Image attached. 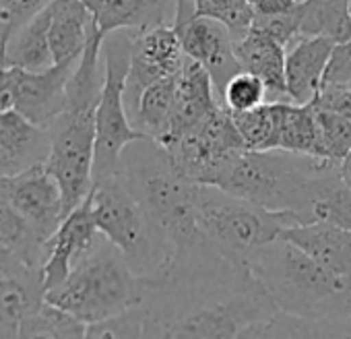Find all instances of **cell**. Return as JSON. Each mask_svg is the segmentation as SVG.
<instances>
[{
	"label": "cell",
	"mask_w": 351,
	"mask_h": 339,
	"mask_svg": "<svg viewBox=\"0 0 351 339\" xmlns=\"http://www.w3.org/2000/svg\"><path fill=\"white\" fill-rule=\"evenodd\" d=\"M143 337H246L279 312L246 261L205 238L173 255L167 275L138 302Z\"/></svg>",
	"instance_id": "cell-1"
},
{
	"label": "cell",
	"mask_w": 351,
	"mask_h": 339,
	"mask_svg": "<svg viewBox=\"0 0 351 339\" xmlns=\"http://www.w3.org/2000/svg\"><path fill=\"white\" fill-rule=\"evenodd\" d=\"M339 183V161L287 149L236 151L203 180L267 209L298 211L308 222L312 205Z\"/></svg>",
	"instance_id": "cell-2"
},
{
	"label": "cell",
	"mask_w": 351,
	"mask_h": 339,
	"mask_svg": "<svg viewBox=\"0 0 351 339\" xmlns=\"http://www.w3.org/2000/svg\"><path fill=\"white\" fill-rule=\"evenodd\" d=\"M281 312L330 323V337L351 320V281L332 275L279 236L246 259Z\"/></svg>",
	"instance_id": "cell-3"
},
{
	"label": "cell",
	"mask_w": 351,
	"mask_h": 339,
	"mask_svg": "<svg viewBox=\"0 0 351 339\" xmlns=\"http://www.w3.org/2000/svg\"><path fill=\"white\" fill-rule=\"evenodd\" d=\"M118 170L149 218L165 234L173 253L203 240L197 222L201 183L186 176L157 141L143 137L130 143Z\"/></svg>",
	"instance_id": "cell-4"
},
{
	"label": "cell",
	"mask_w": 351,
	"mask_h": 339,
	"mask_svg": "<svg viewBox=\"0 0 351 339\" xmlns=\"http://www.w3.org/2000/svg\"><path fill=\"white\" fill-rule=\"evenodd\" d=\"M147 281L134 273L124 255L99 234L93 248L69 277L46 292V300L87 325L112 318L143 300Z\"/></svg>",
	"instance_id": "cell-5"
},
{
	"label": "cell",
	"mask_w": 351,
	"mask_h": 339,
	"mask_svg": "<svg viewBox=\"0 0 351 339\" xmlns=\"http://www.w3.org/2000/svg\"><path fill=\"white\" fill-rule=\"evenodd\" d=\"M91 193L99 234L124 255L147 285L159 283L173 263V246L132 195L120 170L95 180Z\"/></svg>",
	"instance_id": "cell-6"
},
{
	"label": "cell",
	"mask_w": 351,
	"mask_h": 339,
	"mask_svg": "<svg viewBox=\"0 0 351 339\" xmlns=\"http://www.w3.org/2000/svg\"><path fill=\"white\" fill-rule=\"evenodd\" d=\"M197 222L203 238L219 253L246 261L254 250L279 238L287 228L306 224L298 211H275L230 195L213 185H201Z\"/></svg>",
	"instance_id": "cell-7"
},
{
	"label": "cell",
	"mask_w": 351,
	"mask_h": 339,
	"mask_svg": "<svg viewBox=\"0 0 351 339\" xmlns=\"http://www.w3.org/2000/svg\"><path fill=\"white\" fill-rule=\"evenodd\" d=\"M132 32L122 30L106 36L104 40V87L95 110V163L93 178L99 180L114 174L124 149L147 137L130 124L126 108V79L130 71Z\"/></svg>",
	"instance_id": "cell-8"
},
{
	"label": "cell",
	"mask_w": 351,
	"mask_h": 339,
	"mask_svg": "<svg viewBox=\"0 0 351 339\" xmlns=\"http://www.w3.org/2000/svg\"><path fill=\"white\" fill-rule=\"evenodd\" d=\"M95 110L97 106H64L50 124L52 145L46 170L60 185L64 218L85 201L95 185Z\"/></svg>",
	"instance_id": "cell-9"
},
{
	"label": "cell",
	"mask_w": 351,
	"mask_h": 339,
	"mask_svg": "<svg viewBox=\"0 0 351 339\" xmlns=\"http://www.w3.org/2000/svg\"><path fill=\"white\" fill-rule=\"evenodd\" d=\"M171 27L178 34L184 52L209 71L221 102L228 81L242 71L236 58L232 32L217 19L199 15L197 0H176Z\"/></svg>",
	"instance_id": "cell-10"
},
{
	"label": "cell",
	"mask_w": 351,
	"mask_h": 339,
	"mask_svg": "<svg viewBox=\"0 0 351 339\" xmlns=\"http://www.w3.org/2000/svg\"><path fill=\"white\" fill-rule=\"evenodd\" d=\"M161 147L186 176L201 185L221 159L246 149L234 116L226 106H217L193 130Z\"/></svg>",
	"instance_id": "cell-11"
},
{
	"label": "cell",
	"mask_w": 351,
	"mask_h": 339,
	"mask_svg": "<svg viewBox=\"0 0 351 339\" xmlns=\"http://www.w3.org/2000/svg\"><path fill=\"white\" fill-rule=\"evenodd\" d=\"M189 54L171 25H157L143 32H132L130 71L126 79V108H130L138 93L159 81L173 77L186 65Z\"/></svg>",
	"instance_id": "cell-12"
},
{
	"label": "cell",
	"mask_w": 351,
	"mask_h": 339,
	"mask_svg": "<svg viewBox=\"0 0 351 339\" xmlns=\"http://www.w3.org/2000/svg\"><path fill=\"white\" fill-rule=\"evenodd\" d=\"M0 195L32 224L44 242L64 220L62 191L46 163L17 176H0Z\"/></svg>",
	"instance_id": "cell-13"
},
{
	"label": "cell",
	"mask_w": 351,
	"mask_h": 339,
	"mask_svg": "<svg viewBox=\"0 0 351 339\" xmlns=\"http://www.w3.org/2000/svg\"><path fill=\"white\" fill-rule=\"evenodd\" d=\"M97 238L99 230L93 218V193H89L85 201L60 222L58 230L46 242V259L42 265L44 290L50 292L60 285L73 267L93 248Z\"/></svg>",
	"instance_id": "cell-14"
},
{
	"label": "cell",
	"mask_w": 351,
	"mask_h": 339,
	"mask_svg": "<svg viewBox=\"0 0 351 339\" xmlns=\"http://www.w3.org/2000/svg\"><path fill=\"white\" fill-rule=\"evenodd\" d=\"M77 60L54 62L42 71L13 67L15 75V110L40 126H48L62 114L66 106V85Z\"/></svg>",
	"instance_id": "cell-15"
},
{
	"label": "cell",
	"mask_w": 351,
	"mask_h": 339,
	"mask_svg": "<svg viewBox=\"0 0 351 339\" xmlns=\"http://www.w3.org/2000/svg\"><path fill=\"white\" fill-rule=\"evenodd\" d=\"M52 135L19 110L0 112V176H17L44 165L50 155Z\"/></svg>",
	"instance_id": "cell-16"
},
{
	"label": "cell",
	"mask_w": 351,
	"mask_h": 339,
	"mask_svg": "<svg viewBox=\"0 0 351 339\" xmlns=\"http://www.w3.org/2000/svg\"><path fill=\"white\" fill-rule=\"evenodd\" d=\"M217 106H221L209 71L189 56L182 71L176 75V110L167 135L157 141L159 145L178 139L205 120Z\"/></svg>",
	"instance_id": "cell-17"
},
{
	"label": "cell",
	"mask_w": 351,
	"mask_h": 339,
	"mask_svg": "<svg viewBox=\"0 0 351 339\" xmlns=\"http://www.w3.org/2000/svg\"><path fill=\"white\" fill-rule=\"evenodd\" d=\"M93 15L95 27L110 36L114 32H143L171 25L176 0H83Z\"/></svg>",
	"instance_id": "cell-18"
},
{
	"label": "cell",
	"mask_w": 351,
	"mask_h": 339,
	"mask_svg": "<svg viewBox=\"0 0 351 339\" xmlns=\"http://www.w3.org/2000/svg\"><path fill=\"white\" fill-rule=\"evenodd\" d=\"M310 259L337 277L351 281V230L326 222H306L287 228L283 234Z\"/></svg>",
	"instance_id": "cell-19"
},
{
	"label": "cell",
	"mask_w": 351,
	"mask_h": 339,
	"mask_svg": "<svg viewBox=\"0 0 351 339\" xmlns=\"http://www.w3.org/2000/svg\"><path fill=\"white\" fill-rule=\"evenodd\" d=\"M335 42L326 38H298L285 52V83L289 102L308 104L322 89V77Z\"/></svg>",
	"instance_id": "cell-20"
},
{
	"label": "cell",
	"mask_w": 351,
	"mask_h": 339,
	"mask_svg": "<svg viewBox=\"0 0 351 339\" xmlns=\"http://www.w3.org/2000/svg\"><path fill=\"white\" fill-rule=\"evenodd\" d=\"M234 50L240 67L254 73L267 85L269 102H289L285 83V52L287 48L279 44L269 34L250 27L246 34L234 40Z\"/></svg>",
	"instance_id": "cell-21"
},
{
	"label": "cell",
	"mask_w": 351,
	"mask_h": 339,
	"mask_svg": "<svg viewBox=\"0 0 351 339\" xmlns=\"http://www.w3.org/2000/svg\"><path fill=\"white\" fill-rule=\"evenodd\" d=\"M46 300L42 267L0 275V337H19L21 323Z\"/></svg>",
	"instance_id": "cell-22"
},
{
	"label": "cell",
	"mask_w": 351,
	"mask_h": 339,
	"mask_svg": "<svg viewBox=\"0 0 351 339\" xmlns=\"http://www.w3.org/2000/svg\"><path fill=\"white\" fill-rule=\"evenodd\" d=\"M93 30V15L83 0H54L50 48L54 62L81 58Z\"/></svg>",
	"instance_id": "cell-23"
},
{
	"label": "cell",
	"mask_w": 351,
	"mask_h": 339,
	"mask_svg": "<svg viewBox=\"0 0 351 339\" xmlns=\"http://www.w3.org/2000/svg\"><path fill=\"white\" fill-rule=\"evenodd\" d=\"M52 3L13 34L5 48L3 67H19L27 71H42L54 65L50 48Z\"/></svg>",
	"instance_id": "cell-24"
},
{
	"label": "cell",
	"mask_w": 351,
	"mask_h": 339,
	"mask_svg": "<svg viewBox=\"0 0 351 339\" xmlns=\"http://www.w3.org/2000/svg\"><path fill=\"white\" fill-rule=\"evenodd\" d=\"M176 110V75L167 79H159L147 85L136 102L128 108V114L138 124L136 128L151 137L153 141H161L173 118Z\"/></svg>",
	"instance_id": "cell-25"
},
{
	"label": "cell",
	"mask_w": 351,
	"mask_h": 339,
	"mask_svg": "<svg viewBox=\"0 0 351 339\" xmlns=\"http://www.w3.org/2000/svg\"><path fill=\"white\" fill-rule=\"evenodd\" d=\"M300 38H326L335 44L351 42L349 0H302Z\"/></svg>",
	"instance_id": "cell-26"
},
{
	"label": "cell",
	"mask_w": 351,
	"mask_h": 339,
	"mask_svg": "<svg viewBox=\"0 0 351 339\" xmlns=\"http://www.w3.org/2000/svg\"><path fill=\"white\" fill-rule=\"evenodd\" d=\"M277 149H287V151H295V153L324 157L320 137H318L314 100L308 104L283 102L279 147Z\"/></svg>",
	"instance_id": "cell-27"
},
{
	"label": "cell",
	"mask_w": 351,
	"mask_h": 339,
	"mask_svg": "<svg viewBox=\"0 0 351 339\" xmlns=\"http://www.w3.org/2000/svg\"><path fill=\"white\" fill-rule=\"evenodd\" d=\"M283 102H265L252 110L232 112L246 149H277Z\"/></svg>",
	"instance_id": "cell-28"
},
{
	"label": "cell",
	"mask_w": 351,
	"mask_h": 339,
	"mask_svg": "<svg viewBox=\"0 0 351 339\" xmlns=\"http://www.w3.org/2000/svg\"><path fill=\"white\" fill-rule=\"evenodd\" d=\"M19 337H87V323L44 300V304L21 323Z\"/></svg>",
	"instance_id": "cell-29"
},
{
	"label": "cell",
	"mask_w": 351,
	"mask_h": 339,
	"mask_svg": "<svg viewBox=\"0 0 351 339\" xmlns=\"http://www.w3.org/2000/svg\"><path fill=\"white\" fill-rule=\"evenodd\" d=\"M318 137L322 145V155L335 161H341L351 151V118L322 108L314 102Z\"/></svg>",
	"instance_id": "cell-30"
},
{
	"label": "cell",
	"mask_w": 351,
	"mask_h": 339,
	"mask_svg": "<svg viewBox=\"0 0 351 339\" xmlns=\"http://www.w3.org/2000/svg\"><path fill=\"white\" fill-rule=\"evenodd\" d=\"M197 13L223 23L234 40L246 34L254 21L250 0H197Z\"/></svg>",
	"instance_id": "cell-31"
},
{
	"label": "cell",
	"mask_w": 351,
	"mask_h": 339,
	"mask_svg": "<svg viewBox=\"0 0 351 339\" xmlns=\"http://www.w3.org/2000/svg\"><path fill=\"white\" fill-rule=\"evenodd\" d=\"M265 102H269L267 85L263 83L261 77H256L254 73L244 71V69L228 81V85L223 87V93H221V104L230 112L252 110Z\"/></svg>",
	"instance_id": "cell-32"
},
{
	"label": "cell",
	"mask_w": 351,
	"mask_h": 339,
	"mask_svg": "<svg viewBox=\"0 0 351 339\" xmlns=\"http://www.w3.org/2000/svg\"><path fill=\"white\" fill-rule=\"evenodd\" d=\"M310 218L312 222H326L351 230V187L341 180L312 205Z\"/></svg>",
	"instance_id": "cell-33"
},
{
	"label": "cell",
	"mask_w": 351,
	"mask_h": 339,
	"mask_svg": "<svg viewBox=\"0 0 351 339\" xmlns=\"http://www.w3.org/2000/svg\"><path fill=\"white\" fill-rule=\"evenodd\" d=\"M54 0H0V32H3V56L9 40L29 19L44 11Z\"/></svg>",
	"instance_id": "cell-34"
},
{
	"label": "cell",
	"mask_w": 351,
	"mask_h": 339,
	"mask_svg": "<svg viewBox=\"0 0 351 339\" xmlns=\"http://www.w3.org/2000/svg\"><path fill=\"white\" fill-rule=\"evenodd\" d=\"M252 27L269 34L285 48L300 38V3L295 9L279 15H254Z\"/></svg>",
	"instance_id": "cell-35"
},
{
	"label": "cell",
	"mask_w": 351,
	"mask_h": 339,
	"mask_svg": "<svg viewBox=\"0 0 351 339\" xmlns=\"http://www.w3.org/2000/svg\"><path fill=\"white\" fill-rule=\"evenodd\" d=\"M27 267H36L32 265L15 246H11L9 242L0 240V275H7V273H15Z\"/></svg>",
	"instance_id": "cell-36"
},
{
	"label": "cell",
	"mask_w": 351,
	"mask_h": 339,
	"mask_svg": "<svg viewBox=\"0 0 351 339\" xmlns=\"http://www.w3.org/2000/svg\"><path fill=\"white\" fill-rule=\"evenodd\" d=\"M15 110V75L13 67H0V112Z\"/></svg>",
	"instance_id": "cell-37"
},
{
	"label": "cell",
	"mask_w": 351,
	"mask_h": 339,
	"mask_svg": "<svg viewBox=\"0 0 351 339\" xmlns=\"http://www.w3.org/2000/svg\"><path fill=\"white\" fill-rule=\"evenodd\" d=\"M300 0H250L254 15H279L298 7Z\"/></svg>",
	"instance_id": "cell-38"
},
{
	"label": "cell",
	"mask_w": 351,
	"mask_h": 339,
	"mask_svg": "<svg viewBox=\"0 0 351 339\" xmlns=\"http://www.w3.org/2000/svg\"><path fill=\"white\" fill-rule=\"evenodd\" d=\"M339 176L347 187H351V151L339 161Z\"/></svg>",
	"instance_id": "cell-39"
},
{
	"label": "cell",
	"mask_w": 351,
	"mask_h": 339,
	"mask_svg": "<svg viewBox=\"0 0 351 339\" xmlns=\"http://www.w3.org/2000/svg\"><path fill=\"white\" fill-rule=\"evenodd\" d=\"M0 67H3V32H0Z\"/></svg>",
	"instance_id": "cell-40"
},
{
	"label": "cell",
	"mask_w": 351,
	"mask_h": 339,
	"mask_svg": "<svg viewBox=\"0 0 351 339\" xmlns=\"http://www.w3.org/2000/svg\"><path fill=\"white\" fill-rule=\"evenodd\" d=\"M345 87H351V67H349V77H347V85Z\"/></svg>",
	"instance_id": "cell-41"
},
{
	"label": "cell",
	"mask_w": 351,
	"mask_h": 339,
	"mask_svg": "<svg viewBox=\"0 0 351 339\" xmlns=\"http://www.w3.org/2000/svg\"><path fill=\"white\" fill-rule=\"evenodd\" d=\"M349 13H351V0H349Z\"/></svg>",
	"instance_id": "cell-42"
},
{
	"label": "cell",
	"mask_w": 351,
	"mask_h": 339,
	"mask_svg": "<svg viewBox=\"0 0 351 339\" xmlns=\"http://www.w3.org/2000/svg\"><path fill=\"white\" fill-rule=\"evenodd\" d=\"M300 3H302V0H300Z\"/></svg>",
	"instance_id": "cell-43"
}]
</instances>
